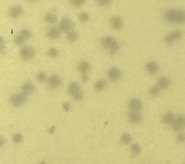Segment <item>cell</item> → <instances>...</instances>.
Returning a JSON list of instances; mask_svg holds the SVG:
<instances>
[{"mask_svg": "<svg viewBox=\"0 0 185 164\" xmlns=\"http://www.w3.org/2000/svg\"><path fill=\"white\" fill-rule=\"evenodd\" d=\"M165 18L170 23L184 24L185 23V11L179 8L169 9L165 12Z\"/></svg>", "mask_w": 185, "mask_h": 164, "instance_id": "6da1fadb", "label": "cell"}, {"mask_svg": "<svg viewBox=\"0 0 185 164\" xmlns=\"http://www.w3.org/2000/svg\"><path fill=\"white\" fill-rule=\"evenodd\" d=\"M101 44L104 49L109 50L111 55H114L119 51V44L112 37L106 36L103 37L101 39Z\"/></svg>", "mask_w": 185, "mask_h": 164, "instance_id": "7a4b0ae2", "label": "cell"}, {"mask_svg": "<svg viewBox=\"0 0 185 164\" xmlns=\"http://www.w3.org/2000/svg\"><path fill=\"white\" fill-rule=\"evenodd\" d=\"M68 91L69 94L75 101H78L82 100L83 97V94L79 83L72 81L69 84Z\"/></svg>", "mask_w": 185, "mask_h": 164, "instance_id": "3957f363", "label": "cell"}, {"mask_svg": "<svg viewBox=\"0 0 185 164\" xmlns=\"http://www.w3.org/2000/svg\"><path fill=\"white\" fill-rule=\"evenodd\" d=\"M75 22L69 17H64L60 22L59 28L61 32L68 33L74 30Z\"/></svg>", "mask_w": 185, "mask_h": 164, "instance_id": "277c9868", "label": "cell"}, {"mask_svg": "<svg viewBox=\"0 0 185 164\" xmlns=\"http://www.w3.org/2000/svg\"><path fill=\"white\" fill-rule=\"evenodd\" d=\"M28 96L22 92L12 96L10 99V101L14 106L19 107L26 103L28 101Z\"/></svg>", "mask_w": 185, "mask_h": 164, "instance_id": "5b68a950", "label": "cell"}, {"mask_svg": "<svg viewBox=\"0 0 185 164\" xmlns=\"http://www.w3.org/2000/svg\"><path fill=\"white\" fill-rule=\"evenodd\" d=\"M35 51L33 46L30 45H26L23 46L20 50V57L24 60H30L35 55Z\"/></svg>", "mask_w": 185, "mask_h": 164, "instance_id": "8992f818", "label": "cell"}, {"mask_svg": "<svg viewBox=\"0 0 185 164\" xmlns=\"http://www.w3.org/2000/svg\"><path fill=\"white\" fill-rule=\"evenodd\" d=\"M32 37L31 31L27 28H24L21 30L20 33L14 39V42L16 44L20 45L25 41L30 39Z\"/></svg>", "mask_w": 185, "mask_h": 164, "instance_id": "52a82bcc", "label": "cell"}, {"mask_svg": "<svg viewBox=\"0 0 185 164\" xmlns=\"http://www.w3.org/2000/svg\"><path fill=\"white\" fill-rule=\"evenodd\" d=\"M181 37L182 32L180 30H176L168 34L165 38V41L167 44H171L175 41L181 39Z\"/></svg>", "mask_w": 185, "mask_h": 164, "instance_id": "ba28073f", "label": "cell"}, {"mask_svg": "<svg viewBox=\"0 0 185 164\" xmlns=\"http://www.w3.org/2000/svg\"><path fill=\"white\" fill-rule=\"evenodd\" d=\"M172 128L174 131H179L185 128V116L180 115L176 118L172 124Z\"/></svg>", "mask_w": 185, "mask_h": 164, "instance_id": "9c48e42d", "label": "cell"}, {"mask_svg": "<svg viewBox=\"0 0 185 164\" xmlns=\"http://www.w3.org/2000/svg\"><path fill=\"white\" fill-rule=\"evenodd\" d=\"M62 79L59 75L54 74L50 76L48 80L49 86L51 89H56L62 84Z\"/></svg>", "mask_w": 185, "mask_h": 164, "instance_id": "30bf717a", "label": "cell"}, {"mask_svg": "<svg viewBox=\"0 0 185 164\" xmlns=\"http://www.w3.org/2000/svg\"><path fill=\"white\" fill-rule=\"evenodd\" d=\"M24 13V9L20 5L13 6L9 10V15L13 18H17L21 16Z\"/></svg>", "mask_w": 185, "mask_h": 164, "instance_id": "8fae6325", "label": "cell"}, {"mask_svg": "<svg viewBox=\"0 0 185 164\" xmlns=\"http://www.w3.org/2000/svg\"><path fill=\"white\" fill-rule=\"evenodd\" d=\"M110 24L112 27L117 30H121L124 26V22L122 19L118 16H114L111 18Z\"/></svg>", "mask_w": 185, "mask_h": 164, "instance_id": "7c38bea8", "label": "cell"}, {"mask_svg": "<svg viewBox=\"0 0 185 164\" xmlns=\"http://www.w3.org/2000/svg\"><path fill=\"white\" fill-rule=\"evenodd\" d=\"M36 90V87L30 82H27L24 83L22 87V92L27 96H30L33 94Z\"/></svg>", "mask_w": 185, "mask_h": 164, "instance_id": "4fadbf2b", "label": "cell"}, {"mask_svg": "<svg viewBox=\"0 0 185 164\" xmlns=\"http://www.w3.org/2000/svg\"><path fill=\"white\" fill-rule=\"evenodd\" d=\"M121 72L117 67H112L108 71V76L109 79L113 81H117L120 78Z\"/></svg>", "mask_w": 185, "mask_h": 164, "instance_id": "5bb4252c", "label": "cell"}, {"mask_svg": "<svg viewBox=\"0 0 185 164\" xmlns=\"http://www.w3.org/2000/svg\"><path fill=\"white\" fill-rule=\"evenodd\" d=\"M129 107L131 111H139L142 109V103L141 101L138 99L133 98L130 101Z\"/></svg>", "mask_w": 185, "mask_h": 164, "instance_id": "9a60e30c", "label": "cell"}, {"mask_svg": "<svg viewBox=\"0 0 185 164\" xmlns=\"http://www.w3.org/2000/svg\"><path fill=\"white\" fill-rule=\"evenodd\" d=\"M61 30L60 28L56 27L50 28L47 32L48 37L53 39H57L61 36Z\"/></svg>", "mask_w": 185, "mask_h": 164, "instance_id": "2e32d148", "label": "cell"}, {"mask_svg": "<svg viewBox=\"0 0 185 164\" xmlns=\"http://www.w3.org/2000/svg\"><path fill=\"white\" fill-rule=\"evenodd\" d=\"M91 68V65L87 61H82L78 66V70L82 74H87Z\"/></svg>", "mask_w": 185, "mask_h": 164, "instance_id": "e0dca14e", "label": "cell"}, {"mask_svg": "<svg viewBox=\"0 0 185 164\" xmlns=\"http://www.w3.org/2000/svg\"><path fill=\"white\" fill-rule=\"evenodd\" d=\"M147 70L151 74H155L159 70V66L157 63L154 61H150L146 65Z\"/></svg>", "mask_w": 185, "mask_h": 164, "instance_id": "ac0fdd59", "label": "cell"}, {"mask_svg": "<svg viewBox=\"0 0 185 164\" xmlns=\"http://www.w3.org/2000/svg\"><path fill=\"white\" fill-rule=\"evenodd\" d=\"M129 117L130 121L133 123H138L142 120V116L139 111H131L129 114Z\"/></svg>", "mask_w": 185, "mask_h": 164, "instance_id": "d6986e66", "label": "cell"}, {"mask_svg": "<svg viewBox=\"0 0 185 164\" xmlns=\"http://www.w3.org/2000/svg\"><path fill=\"white\" fill-rule=\"evenodd\" d=\"M158 85L162 89H167L169 87L170 84V80L168 78L165 76H162L158 80Z\"/></svg>", "mask_w": 185, "mask_h": 164, "instance_id": "ffe728a7", "label": "cell"}, {"mask_svg": "<svg viewBox=\"0 0 185 164\" xmlns=\"http://www.w3.org/2000/svg\"><path fill=\"white\" fill-rule=\"evenodd\" d=\"M176 119L174 115L172 112H167L163 117V122L167 125H172Z\"/></svg>", "mask_w": 185, "mask_h": 164, "instance_id": "44dd1931", "label": "cell"}, {"mask_svg": "<svg viewBox=\"0 0 185 164\" xmlns=\"http://www.w3.org/2000/svg\"><path fill=\"white\" fill-rule=\"evenodd\" d=\"M44 20L50 24H56L58 22V18L57 16L53 13H49L47 14L44 17Z\"/></svg>", "mask_w": 185, "mask_h": 164, "instance_id": "7402d4cb", "label": "cell"}, {"mask_svg": "<svg viewBox=\"0 0 185 164\" xmlns=\"http://www.w3.org/2000/svg\"><path fill=\"white\" fill-rule=\"evenodd\" d=\"M107 87V83L105 81L103 80H99L97 81L95 85V88L97 92H102Z\"/></svg>", "mask_w": 185, "mask_h": 164, "instance_id": "603a6c76", "label": "cell"}, {"mask_svg": "<svg viewBox=\"0 0 185 164\" xmlns=\"http://www.w3.org/2000/svg\"><path fill=\"white\" fill-rule=\"evenodd\" d=\"M121 140L122 143L126 144H128L131 142V140H132V137L131 136V135L129 134V133H125L121 135Z\"/></svg>", "mask_w": 185, "mask_h": 164, "instance_id": "cb8c5ba5", "label": "cell"}, {"mask_svg": "<svg viewBox=\"0 0 185 164\" xmlns=\"http://www.w3.org/2000/svg\"><path fill=\"white\" fill-rule=\"evenodd\" d=\"M78 37V34L76 32L72 30L67 33V39L71 42H74L76 41Z\"/></svg>", "mask_w": 185, "mask_h": 164, "instance_id": "d4e9b609", "label": "cell"}, {"mask_svg": "<svg viewBox=\"0 0 185 164\" xmlns=\"http://www.w3.org/2000/svg\"><path fill=\"white\" fill-rule=\"evenodd\" d=\"M160 88L158 85H154L151 87L150 90V94L153 96H157L160 94Z\"/></svg>", "mask_w": 185, "mask_h": 164, "instance_id": "484cf974", "label": "cell"}, {"mask_svg": "<svg viewBox=\"0 0 185 164\" xmlns=\"http://www.w3.org/2000/svg\"><path fill=\"white\" fill-rule=\"evenodd\" d=\"M79 20L82 22H86L88 21L90 19L89 15L86 12H82L80 14L79 16Z\"/></svg>", "mask_w": 185, "mask_h": 164, "instance_id": "4316f807", "label": "cell"}, {"mask_svg": "<svg viewBox=\"0 0 185 164\" xmlns=\"http://www.w3.org/2000/svg\"><path fill=\"white\" fill-rule=\"evenodd\" d=\"M87 0H71L72 5L76 7H80L85 3Z\"/></svg>", "mask_w": 185, "mask_h": 164, "instance_id": "83f0119b", "label": "cell"}, {"mask_svg": "<svg viewBox=\"0 0 185 164\" xmlns=\"http://www.w3.org/2000/svg\"><path fill=\"white\" fill-rule=\"evenodd\" d=\"M37 80L41 83H44L45 81H46V74H45V73H44V72H39V73L37 74Z\"/></svg>", "mask_w": 185, "mask_h": 164, "instance_id": "f1b7e54d", "label": "cell"}, {"mask_svg": "<svg viewBox=\"0 0 185 164\" xmlns=\"http://www.w3.org/2000/svg\"><path fill=\"white\" fill-rule=\"evenodd\" d=\"M131 149L134 153L138 155L141 153V148L138 144H133L131 146Z\"/></svg>", "mask_w": 185, "mask_h": 164, "instance_id": "f546056e", "label": "cell"}, {"mask_svg": "<svg viewBox=\"0 0 185 164\" xmlns=\"http://www.w3.org/2000/svg\"><path fill=\"white\" fill-rule=\"evenodd\" d=\"M100 6L103 7H107L111 4L112 0H96Z\"/></svg>", "mask_w": 185, "mask_h": 164, "instance_id": "4dcf8cb0", "label": "cell"}, {"mask_svg": "<svg viewBox=\"0 0 185 164\" xmlns=\"http://www.w3.org/2000/svg\"><path fill=\"white\" fill-rule=\"evenodd\" d=\"M6 48V42L3 37H0V51L1 53H4Z\"/></svg>", "mask_w": 185, "mask_h": 164, "instance_id": "1f68e13d", "label": "cell"}, {"mask_svg": "<svg viewBox=\"0 0 185 164\" xmlns=\"http://www.w3.org/2000/svg\"><path fill=\"white\" fill-rule=\"evenodd\" d=\"M48 53L49 56H50L51 57H56L58 55L57 50H56L55 48H50L48 51Z\"/></svg>", "mask_w": 185, "mask_h": 164, "instance_id": "d6a6232c", "label": "cell"}, {"mask_svg": "<svg viewBox=\"0 0 185 164\" xmlns=\"http://www.w3.org/2000/svg\"><path fill=\"white\" fill-rule=\"evenodd\" d=\"M13 140L15 143H17V144L20 143L23 140V137H22V135L19 134V133L15 134L13 135Z\"/></svg>", "mask_w": 185, "mask_h": 164, "instance_id": "836d02e7", "label": "cell"}, {"mask_svg": "<svg viewBox=\"0 0 185 164\" xmlns=\"http://www.w3.org/2000/svg\"><path fill=\"white\" fill-rule=\"evenodd\" d=\"M177 140L180 142H185V133L181 132L177 136Z\"/></svg>", "mask_w": 185, "mask_h": 164, "instance_id": "e575fe53", "label": "cell"}, {"mask_svg": "<svg viewBox=\"0 0 185 164\" xmlns=\"http://www.w3.org/2000/svg\"><path fill=\"white\" fill-rule=\"evenodd\" d=\"M63 109L65 110L66 112H68L70 111L71 109V105L70 103L68 102H65L63 103Z\"/></svg>", "mask_w": 185, "mask_h": 164, "instance_id": "d590c367", "label": "cell"}, {"mask_svg": "<svg viewBox=\"0 0 185 164\" xmlns=\"http://www.w3.org/2000/svg\"><path fill=\"white\" fill-rule=\"evenodd\" d=\"M6 143V140L5 138H4V137L1 136V137H0V146H1V147L2 148L3 146H4Z\"/></svg>", "mask_w": 185, "mask_h": 164, "instance_id": "8d00e7d4", "label": "cell"}, {"mask_svg": "<svg viewBox=\"0 0 185 164\" xmlns=\"http://www.w3.org/2000/svg\"><path fill=\"white\" fill-rule=\"evenodd\" d=\"M88 80H89V77H88L87 74H83V82H85V83L87 82L88 81Z\"/></svg>", "mask_w": 185, "mask_h": 164, "instance_id": "74e56055", "label": "cell"}, {"mask_svg": "<svg viewBox=\"0 0 185 164\" xmlns=\"http://www.w3.org/2000/svg\"><path fill=\"white\" fill-rule=\"evenodd\" d=\"M56 127L55 126H52V127H51L50 128V129H49V132L50 133H53L54 132V131L55 130Z\"/></svg>", "mask_w": 185, "mask_h": 164, "instance_id": "f35d334b", "label": "cell"}, {"mask_svg": "<svg viewBox=\"0 0 185 164\" xmlns=\"http://www.w3.org/2000/svg\"><path fill=\"white\" fill-rule=\"evenodd\" d=\"M30 1H35V0H30Z\"/></svg>", "mask_w": 185, "mask_h": 164, "instance_id": "ab89813d", "label": "cell"}]
</instances>
